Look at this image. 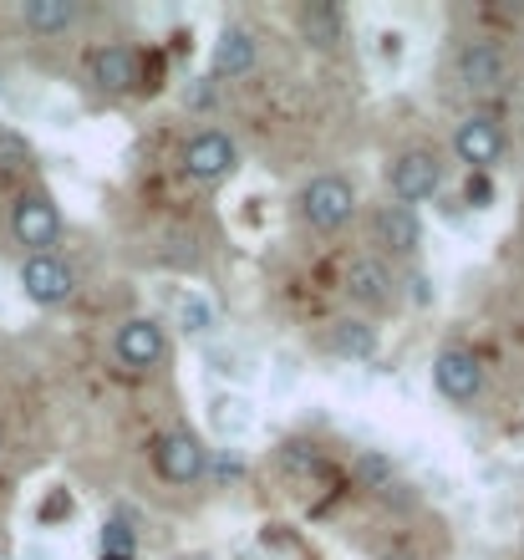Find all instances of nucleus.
<instances>
[{"mask_svg": "<svg viewBox=\"0 0 524 560\" xmlns=\"http://www.w3.org/2000/svg\"><path fill=\"white\" fill-rule=\"evenodd\" d=\"M301 220L316 230V235H336L341 224H351V214H357V189H351L341 174H316L301 189Z\"/></svg>", "mask_w": 524, "mask_h": 560, "instance_id": "f257e3e1", "label": "nucleus"}, {"mask_svg": "<svg viewBox=\"0 0 524 560\" xmlns=\"http://www.w3.org/2000/svg\"><path fill=\"white\" fill-rule=\"evenodd\" d=\"M453 72H458L464 92H474V97H494V92H504L514 82V61L499 42H464L458 46V57H453Z\"/></svg>", "mask_w": 524, "mask_h": 560, "instance_id": "f03ea898", "label": "nucleus"}, {"mask_svg": "<svg viewBox=\"0 0 524 560\" xmlns=\"http://www.w3.org/2000/svg\"><path fill=\"white\" fill-rule=\"evenodd\" d=\"M387 189H393V205H422L443 189V159L438 148H403L393 163H387Z\"/></svg>", "mask_w": 524, "mask_h": 560, "instance_id": "7ed1b4c3", "label": "nucleus"}, {"mask_svg": "<svg viewBox=\"0 0 524 560\" xmlns=\"http://www.w3.org/2000/svg\"><path fill=\"white\" fill-rule=\"evenodd\" d=\"M11 235H15V245H21V250L51 255V245L61 240V209H57V199H51V194H42V189L21 194V199L11 205Z\"/></svg>", "mask_w": 524, "mask_h": 560, "instance_id": "20e7f679", "label": "nucleus"}, {"mask_svg": "<svg viewBox=\"0 0 524 560\" xmlns=\"http://www.w3.org/2000/svg\"><path fill=\"white\" fill-rule=\"evenodd\" d=\"M153 469H159L163 485H178L189 489L205 479L209 469V448L199 433H189V428H174V433H163L159 443H153Z\"/></svg>", "mask_w": 524, "mask_h": 560, "instance_id": "39448f33", "label": "nucleus"}, {"mask_svg": "<svg viewBox=\"0 0 524 560\" xmlns=\"http://www.w3.org/2000/svg\"><path fill=\"white\" fill-rule=\"evenodd\" d=\"M21 295L42 311L67 306V301L77 295V270L67 266L57 250L51 255H26V260H21Z\"/></svg>", "mask_w": 524, "mask_h": 560, "instance_id": "423d86ee", "label": "nucleus"}, {"mask_svg": "<svg viewBox=\"0 0 524 560\" xmlns=\"http://www.w3.org/2000/svg\"><path fill=\"white\" fill-rule=\"evenodd\" d=\"M453 159L468 163V174H489L504 159V128H499L494 113H468L453 128Z\"/></svg>", "mask_w": 524, "mask_h": 560, "instance_id": "0eeeda50", "label": "nucleus"}, {"mask_svg": "<svg viewBox=\"0 0 524 560\" xmlns=\"http://www.w3.org/2000/svg\"><path fill=\"white\" fill-rule=\"evenodd\" d=\"M240 168V143L230 133H219V128H205V133H194L184 143V174L194 184H219V178H230Z\"/></svg>", "mask_w": 524, "mask_h": 560, "instance_id": "6e6552de", "label": "nucleus"}, {"mask_svg": "<svg viewBox=\"0 0 524 560\" xmlns=\"http://www.w3.org/2000/svg\"><path fill=\"white\" fill-rule=\"evenodd\" d=\"M433 387L443 393L449 402H474L484 393V362L468 347H443V352L433 357Z\"/></svg>", "mask_w": 524, "mask_h": 560, "instance_id": "1a4fd4ad", "label": "nucleus"}, {"mask_svg": "<svg viewBox=\"0 0 524 560\" xmlns=\"http://www.w3.org/2000/svg\"><path fill=\"white\" fill-rule=\"evenodd\" d=\"M113 352H117L123 368L148 372V368H159L163 357H168V337H163V326L153 322V316H128V322L117 326Z\"/></svg>", "mask_w": 524, "mask_h": 560, "instance_id": "9d476101", "label": "nucleus"}, {"mask_svg": "<svg viewBox=\"0 0 524 560\" xmlns=\"http://www.w3.org/2000/svg\"><path fill=\"white\" fill-rule=\"evenodd\" d=\"M88 72H92V88L107 92V97H123V92H138L143 88V61L132 46H97L88 57Z\"/></svg>", "mask_w": 524, "mask_h": 560, "instance_id": "9b49d317", "label": "nucleus"}, {"mask_svg": "<svg viewBox=\"0 0 524 560\" xmlns=\"http://www.w3.org/2000/svg\"><path fill=\"white\" fill-rule=\"evenodd\" d=\"M341 291H347L351 306L382 311V306H393L397 280H393V270H387V260H377V255H357V260L347 266V276H341Z\"/></svg>", "mask_w": 524, "mask_h": 560, "instance_id": "f8f14e48", "label": "nucleus"}, {"mask_svg": "<svg viewBox=\"0 0 524 560\" xmlns=\"http://www.w3.org/2000/svg\"><path fill=\"white\" fill-rule=\"evenodd\" d=\"M372 245L387 250L393 260H412L422 250V220L408 205H377V214H372Z\"/></svg>", "mask_w": 524, "mask_h": 560, "instance_id": "ddd939ff", "label": "nucleus"}, {"mask_svg": "<svg viewBox=\"0 0 524 560\" xmlns=\"http://www.w3.org/2000/svg\"><path fill=\"white\" fill-rule=\"evenodd\" d=\"M255 61H260V46L249 36L245 26H224L214 42V77H249L255 72Z\"/></svg>", "mask_w": 524, "mask_h": 560, "instance_id": "4468645a", "label": "nucleus"}, {"mask_svg": "<svg viewBox=\"0 0 524 560\" xmlns=\"http://www.w3.org/2000/svg\"><path fill=\"white\" fill-rule=\"evenodd\" d=\"M295 26H301V42L316 46V51H336V46L347 42V26H341V11L336 5H301L295 11Z\"/></svg>", "mask_w": 524, "mask_h": 560, "instance_id": "2eb2a0df", "label": "nucleus"}, {"mask_svg": "<svg viewBox=\"0 0 524 560\" xmlns=\"http://www.w3.org/2000/svg\"><path fill=\"white\" fill-rule=\"evenodd\" d=\"M377 347H382V337L366 316H341V322H331V352L336 357H347V362H372Z\"/></svg>", "mask_w": 524, "mask_h": 560, "instance_id": "dca6fc26", "label": "nucleus"}, {"mask_svg": "<svg viewBox=\"0 0 524 560\" xmlns=\"http://www.w3.org/2000/svg\"><path fill=\"white\" fill-rule=\"evenodd\" d=\"M77 5L72 0H26L21 5V26L36 31V36H61V31L77 26Z\"/></svg>", "mask_w": 524, "mask_h": 560, "instance_id": "f3484780", "label": "nucleus"}, {"mask_svg": "<svg viewBox=\"0 0 524 560\" xmlns=\"http://www.w3.org/2000/svg\"><path fill=\"white\" fill-rule=\"evenodd\" d=\"M351 474H357V485L372 489V494H387V489L397 485V464L393 458H382V454H357V464H351Z\"/></svg>", "mask_w": 524, "mask_h": 560, "instance_id": "a211bd4d", "label": "nucleus"}, {"mask_svg": "<svg viewBox=\"0 0 524 560\" xmlns=\"http://www.w3.org/2000/svg\"><path fill=\"white\" fill-rule=\"evenodd\" d=\"M132 550H138V530H132L128 520H107L103 525V556L132 560Z\"/></svg>", "mask_w": 524, "mask_h": 560, "instance_id": "6ab92c4d", "label": "nucleus"}, {"mask_svg": "<svg viewBox=\"0 0 524 560\" xmlns=\"http://www.w3.org/2000/svg\"><path fill=\"white\" fill-rule=\"evenodd\" d=\"M240 474H245V464L230 454V458H219V464H209L205 479H219V485H224V479H240Z\"/></svg>", "mask_w": 524, "mask_h": 560, "instance_id": "aec40b11", "label": "nucleus"}, {"mask_svg": "<svg viewBox=\"0 0 524 560\" xmlns=\"http://www.w3.org/2000/svg\"><path fill=\"white\" fill-rule=\"evenodd\" d=\"M205 322H209L205 301H184V326H189V331H205Z\"/></svg>", "mask_w": 524, "mask_h": 560, "instance_id": "412c9836", "label": "nucleus"}, {"mask_svg": "<svg viewBox=\"0 0 524 560\" xmlns=\"http://www.w3.org/2000/svg\"><path fill=\"white\" fill-rule=\"evenodd\" d=\"M468 199H479V205H489V184H484V174H479V178H468Z\"/></svg>", "mask_w": 524, "mask_h": 560, "instance_id": "4be33fe9", "label": "nucleus"}, {"mask_svg": "<svg viewBox=\"0 0 524 560\" xmlns=\"http://www.w3.org/2000/svg\"><path fill=\"white\" fill-rule=\"evenodd\" d=\"M377 560H418V556H408V550H387V556H377Z\"/></svg>", "mask_w": 524, "mask_h": 560, "instance_id": "5701e85b", "label": "nucleus"}, {"mask_svg": "<svg viewBox=\"0 0 524 560\" xmlns=\"http://www.w3.org/2000/svg\"><path fill=\"white\" fill-rule=\"evenodd\" d=\"M0 448H5V428H0Z\"/></svg>", "mask_w": 524, "mask_h": 560, "instance_id": "b1692460", "label": "nucleus"}, {"mask_svg": "<svg viewBox=\"0 0 524 560\" xmlns=\"http://www.w3.org/2000/svg\"><path fill=\"white\" fill-rule=\"evenodd\" d=\"M103 560H113V556H103Z\"/></svg>", "mask_w": 524, "mask_h": 560, "instance_id": "393cba45", "label": "nucleus"}]
</instances>
